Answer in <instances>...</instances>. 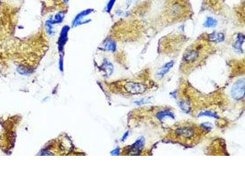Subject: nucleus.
I'll return each instance as SVG.
<instances>
[{"mask_svg": "<svg viewBox=\"0 0 245 184\" xmlns=\"http://www.w3.org/2000/svg\"><path fill=\"white\" fill-rule=\"evenodd\" d=\"M209 44L204 41H200L188 48L182 58V70L187 71L198 64L208 54Z\"/></svg>", "mask_w": 245, "mask_h": 184, "instance_id": "f257e3e1", "label": "nucleus"}, {"mask_svg": "<svg viewBox=\"0 0 245 184\" xmlns=\"http://www.w3.org/2000/svg\"><path fill=\"white\" fill-rule=\"evenodd\" d=\"M170 138L173 140L185 144L197 142L203 134L201 128L192 123H183L172 129Z\"/></svg>", "mask_w": 245, "mask_h": 184, "instance_id": "f03ea898", "label": "nucleus"}, {"mask_svg": "<svg viewBox=\"0 0 245 184\" xmlns=\"http://www.w3.org/2000/svg\"><path fill=\"white\" fill-rule=\"evenodd\" d=\"M190 7L188 0H167L165 15L170 21L183 20L189 15Z\"/></svg>", "mask_w": 245, "mask_h": 184, "instance_id": "7ed1b4c3", "label": "nucleus"}, {"mask_svg": "<svg viewBox=\"0 0 245 184\" xmlns=\"http://www.w3.org/2000/svg\"><path fill=\"white\" fill-rule=\"evenodd\" d=\"M123 88L126 93L131 95L142 94L147 90L146 85L134 82L125 83L123 85Z\"/></svg>", "mask_w": 245, "mask_h": 184, "instance_id": "20e7f679", "label": "nucleus"}, {"mask_svg": "<svg viewBox=\"0 0 245 184\" xmlns=\"http://www.w3.org/2000/svg\"><path fill=\"white\" fill-rule=\"evenodd\" d=\"M244 95V79L238 80L233 85L231 90V95L235 100H239L243 98Z\"/></svg>", "mask_w": 245, "mask_h": 184, "instance_id": "39448f33", "label": "nucleus"}, {"mask_svg": "<svg viewBox=\"0 0 245 184\" xmlns=\"http://www.w3.org/2000/svg\"><path fill=\"white\" fill-rule=\"evenodd\" d=\"M145 145V140L143 137H140L138 140L136 141L132 145L127 147L125 149L124 152L126 155H139L143 150V148Z\"/></svg>", "mask_w": 245, "mask_h": 184, "instance_id": "423d86ee", "label": "nucleus"}, {"mask_svg": "<svg viewBox=\"0 0 245 184\" xmlns=\"http://www.w3.org/2000/svg\"><path fill=\"white\" fill-rule=\"evenodd\" d=\"M93 11L94 10L93 9H85V10L80 12V13H79L76 16L74 20L73 21L72 27H77V26L80 25L87 24V23L89 21L85 20L84 18L85 17L88 16L89 14H90L91 13H92L93 12Z\"/></svg>", "mask_w": 245, "mask_h": 184, "instance_id": "0eeeda50", "label": "nucleus"}, {"mask_svg": "<svg viewBox=\"0 0 245 184\" xmlns=\"http://www.w3.org/2000/svg\"><path fill=\"white\" fill-rule=\"evenodd\" d=\"M70 30V27L68 25L64 26L60 34V36L58 41V49L60 51H62L64 47V45L68 41V33Z\"/></svg>", "mask_w": 245, "mask_h": 184, "instance_id": "6e6552de", "label": "nucleus"}, {"mask_svg": "<svg viewBox=\"0 0 245 184\" xmlns=\"http://www.w3.org/2000/svg\"><path fill=\"white\" fill-rule=\"evenodd\" d=\"M173 65V61H170L166 63L158 70V71L157 72V76L160 78L164 77L169 71L170 68L172 67Z\"/></svg>", "mask_w": 245, "mask_h": 184, "instance_id": "1a4fd4ad", "label": "nucleus"}, {"mask_svg": "<svg viewBox=\"0 0 245 184\" xmlns=\"http://www.w3.org/2000/svg\"><path fill=\"white\" fill-rule=\"evenodd\" d=\"M224 39V34L221 33H213L208 35V40L211 42L218 43L223 41Z\"/></svg>", "mask_w": 245, "mask_h": 184, "instance_id": "9d476101", "label": "nucleus"}, {"mask_svg": "<svg viewBox=\"0 0 245 184\" xmlns=\"http://www.w3.org/2000/svg\"><path fill=\"white\" fill-rule=\"evenodd\" d=\"M104 49L106 51L114 52L116 50V44L112 40H107L104 44Z\"/></svg>", "mask_w": 245, "mask_h": 184, "instance_id": "9b49d317", "label": "nucleus"}, {"mask_svg": "<svg viewBox=\"0 0 245 184\" xmlns=\"http://www.w3.org/2000/svg\"><path fill=\"white\" fill-rule=\"evenodd\" d=\"M156 117L160 120H162V119H164V117H169L174 119V115H173V112H172L170 110H163V111H161V112H158L156 114Z\"/></svg>", "mask_w": 245, "mask_h": 184, "instance_id": "f8f14e48", "label": "nucleus"}, {"mask_svg": "<svg viewBox=\"0 0 245 184\" xmlns=\"http://www.w3.org/2000/svg\"><path fill=\"white\" fill-rule=\"evenodd\" d=\"M64 18V14L62 12H60L56 14L53 18H51L52 23L55 25V24H59L63 21V19Z\"/></svg>", "mask_w": 245, "mask_h": 184, "instance_id": "ddd939ff", "label": "nucleus"}, {"mask_svg": "<svg viewBox=\"0 0 245 184\" xmlns=\"http://www.w3.org/2000/svg\"><path fill=\"white\" fill-rule=\"evenodd\" d=\"M45 27H46V31H47V33L49 35L53 34V33H54V31H53V24L52 23L51 19L48 20L46 22Z\"/></svg>", "mask_w": 245, "mask_h": 184, "instance_id": "4468645a", "label": "nucleus"}, {"mask_svg": "<svg viewBox=\"0 0 245 184\" xmlns=\"http://www.w3.org/2000/svg\"><path fill=\"white\" fill-rule=\"evenodd\" d=\"M200 116H208V117H211L214 118H217L218 119L219 117L218 115L213 112L211 111H205V112H202L201 113H200L198 115V117Z\"/></svg>", "mask_w": 245, "mask_h": 184, "instance_id": "2eb2a0df", "label": "nucleus"}, {"mask_svg": "<svg viewBox=\"0 0 245 184\" xmlns=\"http://www.w3.org/2000/svg\"><path fill=\"white\" fill-rule=\"evenodd\" d=\"M204 25L207 27H213L216 25V21L211 17H208L207 18Z\"/></svg>", "mask_w": 245, "mask_h": 184, "instance_id": "dca6fc26", "label": "nucleus"}, {"mask_svg": "<svg viewBox=\"0 0 245 184\" xmlns=\"http://www.w3.org/2000/svg\"><path fill=\"white\" fill-rule=\"evenodd\" d=\"M103 66H104V70L106 71V72H107V73H108V74H110L111 73H112V71H113V66H112V64H111L110 63H109L108 61H106L105 63H104Z\"/></svg>", "mask_w": 245, "mask_h": 184, "instance_id": "f3484780", "label": "nucleus"}, {"mask_svg": "<svg viewBox=\"0 0 245 184\" xmlns=\"http://www.w3.org/2000/svg\"><path fill=\"white\" fill-rule=\"evenodd\" d=\"M244 37L243 35H240L238 37V39L235 43V48L237 49H238V50L240 49L241 46L242 45L243 43L244 42Z\"/></svg>", "mask_w": 245, "mask_h": 184, "instance_id": "a211bd4d", "label": "nucleus"}, {"mask_svg": "<svg viewBox=\"0 0 245 184\" xmlns=\"http://www.w3.org/2000/svg\"><path fill=\"white\" fill-rule=\"evenodd\" d=\"M17 71L21 74H29L31 73V71L30 69H28L27 67H25L24 66H20L18 68Z\"/></svg>", "mask_w": 245, "mask_h": 184, "instance_id": "6ab92c4d", "label": "nucleus"}, {"mask_svg": "<svg viewBox=\"0 0 245 184\" xmlns=\"http://www.w3.org/2000/svg\"><path fill=\"white\" fill-rule=\"evenodd\" d=\"M115 2H116V0H110V1L108 2V4H107V5L106 9H105L106 12L109 13L111 11H112Z\"/></svg>", "mask_w": 245, "mask_h": 184, "instance_id": "aec40b11", "label": "nucleus"}, {"mask_svg": "<svg viewBox=\"0 0 245 184\" xmlns=\"http://www.w3.org/2000/svg\"><path fill=\"white\" fill-rule=\"evenodd\" d=\"M64 2L65 3H68V2H69V0H64Z\"/></svg>", "mask_w": 245, "mask_h": 184, "instance_id": "412c9836", "label": "nucleus"}]
</instances>
